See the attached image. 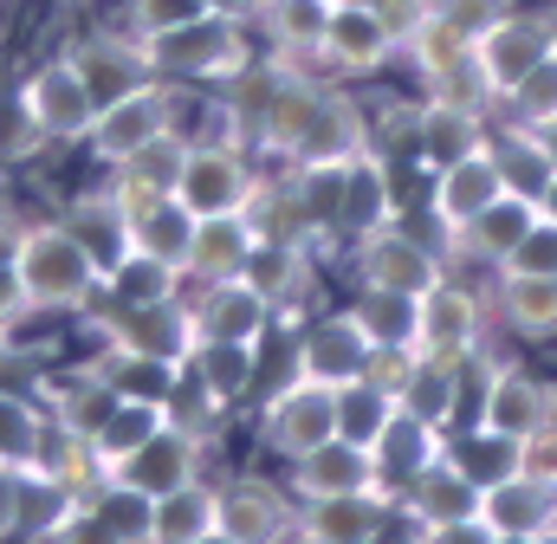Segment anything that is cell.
Instances as JSON below:
<instances>
[{
	"instance_id": "33",
	"label": "cell",
	"mask_w": 557,
	"mask_h": 544,
	"mask_svg": "<svg viewBox=\"0 0 557 544\" xmlns=\"http://www.w3.org/2000/svg\"><path fill=\"white\" fill-rule=\"evenodd\" d=\"M52 447V415L26 390H0V467H46Z\"/></svg>"
},
{
	"instance_id": "42",
	"label": "cell",
	"mask_w": 557,
	"mask_h": 544,
	"mask_svg": "<svg viewBox=\"0 0 557 544\" xmlns=\"http://www.w3.org/2000/svg\"><path fill=\"white\" fill-rule=\"evenodd\" d=\"M85 506H91V512H98V519H104V526H111L124 544H149V512H156V499H149L143 486H131V480H111V473H104V480L85 493Z\"/></svg>"
},
{
	"instance_id": "31",
	"label": "cell",
	"mask_w": 557,
	"mask_h": 544,
	"mask_svg": "<svg viewBox=\"0 0 557 544\" xmlns=\"http://www.w3.org/2000/svg\"><path fill=\"white\" fill-rule=\"evenodd\" d=\"M486 149H493V162H499L506 188H512V195H525V201H539V195H545V182L557 175V156H552V143H545V131H525V124H499V118H493Z\"/></svg>"
},
{
	"instance_id": "30",
	"label": "cell",
	"mask_w": 557,
	"mask_h": 544,
	"mask_svg": "<svg viewBox=\"0 0 557 544\" xmlns=\"http://www.w3.org/2000/svg\"><path fill=\"white\" fill-rule=\"evenodd\" d=\"M221 526V480H188V486H169L156 493V512H149V544H195L201 532Z\"/></svg>"
},
{
	"instance_id": "11",
	"label": "cell",
	"mask_w": 557,
	"mask_h": 544,
	"mask_svg": "<svg viewBox=\"0 0 557 544\" xmlns=\"http://www.w3.org/2000/svg\"><path fill=\"white\" fill-rule=\"evenodd\" d=\"M188 318H195V344H260L278 311L273 298L240 272V279L188 285Z\"/></svg>"
},
{
	"instance_id": "61",
	"label": "cell",
	"mask_w": 557,
	"mask_h": 544,
	"mask_svg": "<svg viewBox=\"0 0 557 544\" xmlns=\"http://www.w3.org/2000/svg\"><path fill=\"white\" fill-rule=\"evenodd\" d=\"M72 7H85V0H72Z\"/></svg>"
},
{
	"instance_id": "13",
	"label": "cell",
	"mask_w": 557,
	"mask_h": 544,
	"mask_svg": "<svg viewBox=\"0 0 557 544\" xmlns=\"http://www.w3.org/2000/svg\"><path fill=\"white\" fill-rule=\"evenodd\" d=\"M65 52H72V65L85 72V85H91V98H98V104H111V98H124V91H137V85L156 78V72H149L143 39L124 26V20H104V26L72 33V39H65Z\"/></svg>"
},
{
	"instance_id": "41",
	"label": "cell",
	"mask_w": 557,
	"mask_h": 544,
	"mask_svg": "<svg viewBox=\"0 0 557 544\" xmlns=\"http://www.w3.org/2000/svg\"><path fill=\"white\" fill-rule=\"evenodd\" d=\"M156 428H169V403H143V396H124V403L111 408V421L98 428V467H117L124 454H137L143 441L156 434Z\"/></svg>"
},
{
	"instance_id": "28",
	"label": "cell",
	"mask_w": 557,
	"mask_h": 544,
	"mask_svg": "<svg viewBox=\"0 0 557 544\" xmlns=\"http://www.w3.org/2000/svg\"><path fill=\"white\" fill-rule=\"evenodd\" d=\"M480 519H486V532H499V539H539L557 519V493L539 486V480H525V473H499V480H486V493H480Z\"/></svg>"
},
{
	"instance_id": "14",
	"label": "cell",
	"mask_w": 557,
	"mask_h": 544,
	"mask_svg": "<svg viewBox=\"0 0 557 544\" xmlns=\"http://www.w3.org/2000/svg\"><path fill=\"white\" fill-rule=\"evenodd\" d=\"M363 363H370V337H363V324L350 318V305L305 311V324H298V376L344 390V383L363 376Z\"/></svg>"
},
{
	"instance_id": "15",
	"label": "cell",
	"mask_w": 557,
	"mask_h": 544,
	"mask_svg": "<svg viewBox=\"0 0 557 544\" xmlns=\"http://www.w3.org/2000/svg\"><path fill=\"white\" fill-rule=\"evenodd\" d=\"M532 221H539V201H525V195H499L493 208H480L441 254H447V267L454 272H499L512 254H519V240L532 234Z\"/></svg>"
},
{
	"instance_id": "47",
	"label": "cell",
	"mask_w": 557,
	"mask_h": 544,
	"mask_svg": "<svg viewBox=\"0 0 557 544\" xmlns=\"http://www.w3.org/2000/svg\"><path fill=\"white\" fill-rule=\"evenodd\" d=\"M428 7H434L447 26H460V33L480 46V39H486V33H493V26H499L512 7H519V0H428Z\"/></svg>"
},
{
	"instance_id": "18",
	"label": "cell",
	"mask_w": 557,
	"mask_h": 544,
	"mask_svg": "<svg viewBox=\"0 0 557 544\" xmlns=\"http://www.w3.org/2000/svg\"><path fill=\"white\" fill-rule=\"evenodd\" d=\"M480 480L454 460V447H441L428 467H421L416 480L396 493V512L416 526V532H428V526H454V519H480Z\"/></svg>"
},
{
	"instance_id": "43",
	"label": "cell",
	"mask_w": 557,
	"mask_h": 544,
	"mask_svg": "<svg viewBox=\"0 0 557 544\" xmlns=\"http://www.w3.org/2000/svg\"><path fill=\"white\" fill-rule=\"evenodd\" d=\"M227 415H234V408L221 403V396H214V390L182 363V376H175V390H169V421H175V428H188V434H201V441L214 447V441H221V428H227Z\"/></svg>"
},
{
	"instance_id": "23",
	"label": "cell",
	"mask_w": 557,
	"mask_h": 544,
	"mask_svg": "<svg viewBox=\"0 0 557 544\" xmlns=\"http://www.w3.org/2000/svg\"><path fill=\"white\" fill-rule=\"evenodd\" d=\"M260 254V227L247 214H201L195 234H188V260L182 279L188 285H208V279H240Z\"/></svg>"
},
{
	"instance_id": "8",
	"label": "cell",
	"mask_w": 557,
	"mask_h": 544,
	"mask_svg": "<svg viewBox=\"0 0 557 544\" xmlns=\"http://www.w3.org/2000/svg\"><path fill=\"white\" fill-rule=\"evenodd\" d=\"M331 434H337V390L331 383L292 376V383H278V390H267L253 403V441H260V454H273L278 467L311 454Z\"/></svg>"
},
{
	"instance_id": "52",
	"label": "cell",
	"mask_w": 557,
	"mask_h": 544,
	"mask_svg": "<svg viewBox=\"0 0 557 544\" xmlns=\"http://www.w3.org/2000/svg\"><path fill=\"white\" fill-rule=\"evenodd\" d=\"M421 544H493L486 519H454V526H428Z\"/></svg>"
},
{
	"instance_id": "37",
	"label": "cell",
	"mask_w": 557,
	"mask_h": 544,
	"mask_svg": "<svg viewBox=\"0 0 557 544\" xmlns=\"http://www.w3.org/2000/svg\"><path fill=\"white\" fill-rule=\"evenodd\" d=\"M131 227H137V254L162 260V267H182L188 260V234H195V214L175 201V195H156L131 208Z\"/></svg>"
},
{
	"instance_id": "5",
	"label": "cell",
	"mask_w": 557,
	"mask_h": 544,
	"mask_svg": "<svg viewBox=\"0 0 557 544\" xmlns=\"http://www.w3.org/2000/svg\"><path fill=\"white\" fill-rule=\"evenodd\" d=\"M493 344V305L486 285H473L467 272H447L441 285H428L416 298V350L441 363H473Z\"/></svg>"
},
{
	"instance_id": "20",
	"label": "cell",
	"mask_w": 557,
	"mask_h": 544,
	"mask_svg": "<svg viewBox=\"0 0 557 544\" xmlns=\"http://www.w3.org/2000/svg\"><path fill=\"white\" fill-rule=\"evenodd\" d=\"M473 52H480L486 78H493V91H506V85H519L532 65H545L557 52V13L552 7H512Z\"/></svg>"
},
{
	"instance_id": "16",
	"label": "cell",
	"mask_w": 557,
	"mask_h": 544,
	"mask_svg": "<svg viewBox=\"0 0 557 544\" xmlns=\"http://www.w3.org/2000/svg\"><path fill=\"white\" fill-rule=\"evenodd\" d=\"M59 221L78 234V247L98 260V272H117L131 254H137V227H131V208H124V195H117V182H111V175H98L91 188L65 195Z\"/></svg>"
},
{
	"instance_id": "53",
	"label": "cell",
	"mask_w": 557,
	"mask_h": 544,
	"mask_svg": "<svg viewBox=\"0 0 557 544\" xmlns=\"http://www.w3.org/2000/svg\"><path fill=\"white\" fill-rule=\"evenodd\" d=\"M278 0H208V13H221V20H240V26H267V13H273Z\"/></svg>"
},
{
	"instance_id": "63",
	"label": "cell",
	"mask_w": 557,
	"mask_h": 544,
	"mask_svg": "<svg viewBox=\"0 0 557 544\" xmlns=\"http://www.w3.org/2000/svg\"><path fill=\"white\" fill-rule=\"evenodd\" d=\"M552 13H557V7H552Z\"/></svg>"
},
{
	"instance_id": "2",
	"label": "cell",
	"mask_w": 557,
	"mask_h": 544,
	"mask_svg": "<svg viewBox=\"0 0 557 544\" xmlns=\"http://www.w3.org/2000/svg\"><path fill=\"white\" fill-rule=\"evenodd\" d=\"M143 52H149V72L169 78V85H182V91H221L240 65L260 59V33L240 26V20L201 13V20H188L175 33L143 39Z\"/></svg>"
},
{
	"instance_id": "10",
	"label": "cell",
	"mask_w": 557,
	"mask_h": 544,
	"mask_svg": "<svg viewBox=\"0 0 557 544\" xmlns=\"http://www.w3.org/2000/svg\"><path fill=\"white\" fill-rule=\"evenodd\" d=\"M221 532H234L240 544H285L298 532V499L285 486V473H260L240 467L221 480Z\"/></svg>"
},
{
	"instance_id": "19",
	"label": "cell",
	"mask_w": 557,
	"mask_h": 544,
	"mask_svg": "<svg viewBox=\"0 0 557 544\" xmlns=\"http://www.w3.org/2000/svg\"><path fill=\"white\" fill-rule=\"evenodd\" d=\"M285 486H292V499L305 506V499H337V493L383 486V473H376V454H370L363 441H350V434H331V441H318L311 454L285 460Z\"/></svg>"
},
{
	"instance_id": "12",
	"label": "cell",
	"mask_w": 557,
	"mask_h": 544,
	"mask_svg": "<svg viewBox=\"0 0 557 544\" xmlns=\"http://www.w3.org/2000/svg\"><path fill=\"white\" fill-rule=\"evenodd\" d=\"M506 195V175H499V162H493V149H473V156H460V162H447V169H434L428 175V201H421V214H428V234L447 247L480 208H493Z\"/></svg>"
},
{
	"instance_id": "40",
	"label": "cell",
	"mask_w": 557,
	"mask_h": 544,
	"mask_svg": "<svg viewBox=\"0 0 557 544\" xmlns=\"http://www.w3.org/2000/svg\"><path fill=\"white\" fill-rule=\"evenodd\" d=\"M493 118H499V124H525V131H552L557 124V52L545 59V65H532L519 85L499 91Z\"/></svg>"
},
{
	"instance_id": "50",
	"label": "cell",
	"mask_w": 557,
	"mask_h": 544,
	"mask_svg": "<svg viewBox=\"0 0 557 544\" xmlns=\"http://www.w3.org/2000/svg\"><path fill=\"white\" fill-rule=\"evenodd\" d=\"M499 272H545V279H557V221H532V234L519 240V254L506 260Z\"/></svg>"
},
{
	"instance_id": "46",
	"label": "cell",
	"mask_w": 557,
	"mask_h": 544,
	"mask_svg": "<svg viewBox=\"0 0 557 544\" xmlns=\"http://www.w3.org/2000/svg\"><path fill=\"white\" fill-rule=\"evenodd\" d=\"M208 0H117V20L137 33V39H156V33H175L188 20H201Z\"/></svg>"
},
{
	"instance_id": "1",
	"label": "cell",
	"mask_w": 557,
	"mask_h": 544,
	"mask_svg": "<svg viewBox=\"0 0 557 544\" xmlns=\"http://www.w3.org/2000/svg\"><path fill=\"white\" fill-rule=\"evenodd\" d=\"M13 279H20V292H26V305L39 318H85V305L104 285L98 260L78 247V234L59 214H33L26 221L20 254H13Z\"/></svg>"
},
{
	"instance_id": "48",
	"label": "cell",
	"mask_w": 557,
	"mask_h": 544,
	"mask_svg": "<svg viewBox=\"0 0 557 544\" xmlns=\"http://www.w3.org/2000/svg\"><path fill=\"white\" fill-rule=\"evenodd\" d=\"M512 473H525V480H539V486H552V493H557V415L545 421V428H532V434L519 441Z\"/></svg>"
},
{
	"instance_id": "55",
	"label": "cell",
	"mask_w": 557,
	"mask_h": 544,
	"mask_svg": "<svg viewBox=\"0 0 557 544\" xmlns=\"http://www.w3.org/2000/svg\"><path fill=\"white\" fill-rule=\"evenodd\" d=\"M539 214H545V221H557V175L545 182V195H539Z\"/></svg>"
},
{
	"instance_id": "27",
	"label": "cell",
	"mask_w": 557,
	"mask_h": 544,
	"mask_svg": "<svg viewBox=\"0 0 557 544\" xmlns=\"http://www.w3.org/2000/svg\"><path fill=\"white\" fill-rule=\"evenodd\" d=\"M493 136V118L486 111H460V104H441V98H421V118H416V169L434 175L473 149H486Z\"/></svg>"
},
{
	"instance_id": "45",
	"label": "cell",
	"mask_w": 557,
	"mask_h": 544,
	"mask_svg": "<svg viewBox=\"0 0 557 544\" xmlns=\"http://www.w3.org/2000/svg\"><path fill=\"white\" fill-rule=\"evenodd\" d=\"M421 98H441V104H460V111H486V118H493V104H499V91H493V78H486L480 52H467L460 65H447L441 78H428V85H421Z\"/></svg>"
},
{
	"instance_id": "60",
	"label": "cell",
	"mask_w": 557,
	"mask_h": 544,
	"mask_svg": "<svg viewBox=\"0 0 557 544\" xmlns=\"http://www.w3.org/2000/svg\"><path fill=\"white\" fill-rule=\"evenodd\" d=\"M493 544H532V539H499V532H493Z\"/></svg>"
},
{
	"instance_id": "35",
	"label": "cell",
	"mask_w": 557,
	"mask_h": 544,
	"mask_svg": "<svg viewBox=\"0 0 557 544\" xmlns=\"http://www.w3.org/2000/svg\"><path fill=\"white\" fill-rule=\"evenodd\" d=\"M473 52V39L460 33V26H447L434 7H421L416 20L403 26V65L416 72V85H428V78H441L447 65H460Z\"/></svg>"
},
{
	"instance_id": "7",
	"label": "cell",
	"mask_w": 557,
	"mask_h": 544,
	"mask_svg": "<svg viewBox=\"0 0 557 544\" xmlns=\"http://www.w3.org/2000/svg\"><path fill=\"white\" fill-rule=\"evenodd\" d=\"M182 111H188V91L169 85V78H149V85H137V91L98 104V124H91V136H85V156H91L98 169H117V162L137 156L143 143H156L162 131H175Z\"/></svg>"
},
{
	"instance_id": "22",
	"label": "cell",
	"mask_w": 557,
	"mask_h": 544,
	"mask_svg": "<svg viewBox=\"0 0 557 544\" xmlns=\"http://www.w3.org/2000/svg\"><path fill=\"white\" fill-rule=\"evenodd\" d=\"M396 519V493L389 486H363V493H337V499H305L298 506V532L318 544H370Z\"/></svg>"
},
{
	"instance_id": "32",
	"label": "cell",
	"mask_w": 557,
	"mask_h": 544,
	"mask_svg": "<svg viewBox=\"0 0 557 544\" xmlns=\"http://www.w3.org/2000/svg\"><path fill=\"white\" fill-rule=\"evenodd\" d=\"M441 447H447V434H441V428H428V421H416V415H403V408H396V415H389V428L370 441L376 473H383V486H389V493H403L421 467L441 454Z\"/></svg>"
},
{
	"instance_id": "58",
	"label": "cell",
	"mask_w": 557,
	"mask_h": 544,
	"mask_svg": "<svg viewBox=\"0 0 557 544\" xmlns=\"http://www.w3.org/2000/svg\"><path fill=\"white\" fill-rule=\"evenodd\" d=\"M0 91H7V46H0Z\"/></svg>"
},
{
	"instance_id": "9",
	"label": "cell",
	"mask_w": 557,
	"mask_h": 544,
	"mask_svg": "<svg viewBox=\"0 0 557 544\" xmlns=\"http://www.w3.org/2000/svg\"><path fill=\"white\" fill-rule=\"evenodd\" d=\"M260 182H267V162L247 143H188V169L175 182V201L195 221L201 214H247Z\"/></svg>"
},
{
	"instance_id": "39",
	"label": "cell",
	"mask_w": 557,
	"mask_h": 544,
	"mask_svg": "<svg viewBox=\"0 0 557 544\" xmlns=\"http://www.w3.org/2000/svg\"><path fill=\"white\" fill-rule=\"evenodd\" d=\"M350 318L363 324L370 344H416V298L389 285H350Z\"/></svg>"
},
{
	"instance_id": "56",
	"label": "cell",
	"mask_w": 557,
	"mask_h": 544,
	"mask_svg": "<svg viewBox=\"0 0 557 544\" xmlns=\"http://www.w3.org/2000/svg\"><path fill=\"white\" fill-rule=\"evenodd\" d=\"M195 544H240V539H234V532H221V526H214V532H201V539H195Z\"/></svg>"
},
{
	"instance_id": "29",
	"label": "cell",
	"mask_w": 557,
	"mask_h": 544,
	"mask_svg": "<svg viewBox=\"0 0 557 544\" xmlns=\"http://www.w3.org/2000/svg\"><path fill=\"white\" fill-rule=\"evenodd\" d=\"M182 169H188V131L175 124V131H162L156 143H143L131 162H117V169H104V175L117 182L124 208H143V201H156V195H175Z\"/></svg>"
},
{
	"instance_id": "21",
	"label": "cell",
	"mask_w": 557,
	"mask_h": 544,
	"mask_svg": "<svg viewBox=\"0 0 557 544\" xmlns=\"http://www.w3.org/2000/svg\"><path fill=\"white\" fill-rule=\"evenodd\" d=\"M208 454H214V447H208L201 434H188V428L169 421V428H156V434L143 441L137 454H124V460L104 467V473H111V480H131V486H143V493L156 499V493H169V486L201 480V473H208Z\"/></svg>"
},
{
	"instance_id": "57",
	"label": "cell",
	"mask_w": 557,
	"mask_h": 544,
	"mask_svg": "<svg viewBox=\"0 0 557 544\" xmlns=\"http://www.w3.org/2000/svg\"><path fill=\"white\" fill-rule=\"evenodd\" d=\"M532 544H557V519H552V526H545V532H539Z\"/></svg>"
},
{
	"instance_id": "59",
	"label": "cell",
	"mask_w": 557,
	"mask_h": 544,
	"mask_svg": "<svg viewBox=\"0 0 557 544\" xmlns=\"http://www.w3.org/2000/svg\"><path fill=\"white\" fill-rule=\"evenodd\" d=\"M285 544H318V539H305V532H292V539H285Z\"/></svg>"
},
{
	"instance_id": "3",
	"label": "cell",
	"mask_w": 557,
	"mask_h": 544,
	"mask_svg": "<svg viewBox=\"0 0 557 544\" xmlns=\"http://www.w3.org/2000/svg\"><path fill=\"white\" fill-rule=\"evenodd\" d=\"M318 65L337 85H370L403 65V33L383 0H324L318 7Z\"/></svg>"
},
{
	"instance_id": "38",
	"label": "cell",
	"mask_w": 557,
	"mask_h": 544,
	"mask_svg": "<svg viewBox=\"0 0 557 544\" xmlns=\"http://www.w3.org/2000/svg\"><path fill=\"white\" fill-rule=\"evenodd\" d=\"M175 292H188V279L182 267H162V260H149V254H131L117 272H104V285H98V298L91 305H156V298H175Z\"/></svg>"
},
{
	"instance_id": "62",
	"label": "cell",
	"mask_w": 557,
	"mask_h": 544,
	"mask_svg": "<svg viewBox=\"0 0 557 544\" xmlns=\"http://www.w3.org/2000/svg\"><path fill=\"white\" fill-rule=\"evenodd\" d=\"M0 7H7V0H0Z\"/></svg>"
},
{
	"instance_id": "34",
	"label": "cell",
	"mask_w": 557,
	"mask_h": 544,
	"mask_svg": "<svg viewBox=\"0 0 557 544\" xmlns=\"http://www.w3.org/2000/svg\"><path fill=\"white\" fill-rule=\"evenodd\" d=\"M188 370H195L227 408L260 403V344H195Z\"/></svg>"
},
{
	"instance_id": "44",
	"label": "cell",
	"mask_w": 557,
	"mask_h": 544,
	"mask_svg": "<svg viewBox=\"0 0 557 544\" xmlns=\"http://www.w3.org/2000/svg\"><path fill=\"white\" fill-rule=\"evenodd\" d=\"M389 415H396V396L376 390L370 376H357V383L337 390V434H350V441H363V447L389 428Z\"/></svg>"
},
{
	"instance_id": "51",
	"label": "cell",
	"mask_w": 557,
	"mask_h": 544,
	"mask_svg": "<svg viewBox=\"0 0 557 544\" xmlns=\"http://www.w3.org/2000/svg\"><path fill=\"white\" fill-rule=\"evenodd\" d=\"M20 526H26V473L0 467V544H20Z\"/></svg>"
},
{
	"instance_id": "25",
	"label": "cell",
	"mask_w": 557,
	"mask_h": 544,
	"mask_svg": "<svg viewBox=\"0 0 557 544\" xmlns=\"http://www.w3.org/2000/svg\"><path fill=\"white\" fill-rule=\"evenodd\" d=\"M39 403L52 415V428L59 434H78V441H98V428L111 421V408L124 403L91 363H78V370H59V376H46L39 383Z\"/></svg>"
},
{
	"instance_id": "54",
	"label": "cell",
	"mask_w": 557,
	"mask_h": 544,
	"mask_svg": "<svg viewBox=\"0 0 557 544\" xmlns=\"http://www.w3.org/2000/svg\"><path fill=\"white\" fill-rule=\"evenodd\" d=\"M26 221H33V214H20L13 201H0V267H13V254H20V234H26Z\"/></svg>"
},
{
	"instance_id": "24",
	"label": "cell",
	"mask_w": 557,
	"mask_h": 544,
	"mask_svg": "<svg viewBox=\"0 0 557 544\" xmlns=\"http://www.w3.org/2000/svg\"><path fill=\"white\" fill-rule=\"evenodd\" d=\"M396 408L416 415V421H428V428H441V434L467 428V408H473V376H467V363L416 357V370H409V383H403Z\"/></svg>"
},
{
	"instance_id": "26",
	"label": "cell",
	"mask_w": 557,
	"mask_h": 544,
	"mask_svg": "<svg viewBox=\"0 0 557 544\" xmlns=\"http://www.w3.org/2000/svg\"><path fill=\"white\" fill-rule=\"evenodd\" d=\"M247 279L273 298L278 318H305L311 298H318V247H305V240H260Z\"/></svg>"
},
{
	"instance_id": "36",
	"label": "cell",
	"mask_w": 557,
	"mask_h": 544,
	"mask_svg": "<svg viewBox=\"0 0 557 544\" xmlns=\"http://www.w3.org/2000/svg\"><path fill=\"white\" fill-rule=\"evenodd\" d=\"M91 370L117 390V396H143V403H169L182 363H156V357H137V350H117V344H98L91 350Z\"/></svg>"
},
{
	"instance_id": "4",
	"label": "cell",
	"mask_w": 557,
	"mask_h": 544,
	"mask_svg": "<svg viewBox=\"0 0 557 544\" xmlns=\"http://www.w3.org/2000/svg\"><path fill=\"white\" fill-rule=\"evenodd\" d=\"M337 260L350 272V285H389V292H409V298H421L428 285H441V279L454 272L447 254H441V240H434L428 227H416L409 214H396V221H383V227L344 240Z\"/></svg>"
},
{
	"instance_id": "49",
	"label": "cell",
	"mask_w": 557,
	"mask_h": 544,
	"mask_svg": "<svg viewBox=\"0 0 557 544\" xmlns=\"http://www.w3.org/2000/svg\"><path fill=\"white\" fill-rule=\"evenodd\" d=\"M39 544H124V539H117V532L85 506V499H72V506L46 526V539H39Z\"/></svg>"
},
{
	"instance_id": "17",
	"label": "cell",
	"mask_w": 557,
	"mask_h": 544,
	"mask_svg": "<svg viewBox=\"0 0 557 544\" xmlns=\"http://www.w3.org/2000/svg\"><path fill=\"white\" fill-rule=\"evenodd\" d=\"M486 305H493V331L539 350L557 344V279L545 272H486Z\"/></svg>"
},
{
	"instance_id": "6",
	"label": "cell",
	"mask_w": 557,
	"mask_h": 544,
	"mask_svg": "<svg viewBox=\"0 0 557 544\" xmlns=\"http://www.w3.org/2000/svg\"><path fill=\"white\" fill-rule=\"evenodd\" d=\"M20 118L46 136L52 149H85V136L98 124V98H91V85H85V72L72 65L65 46L46 52L39 65H26V78H20Z\"/></svg>"
}]
</instances>
